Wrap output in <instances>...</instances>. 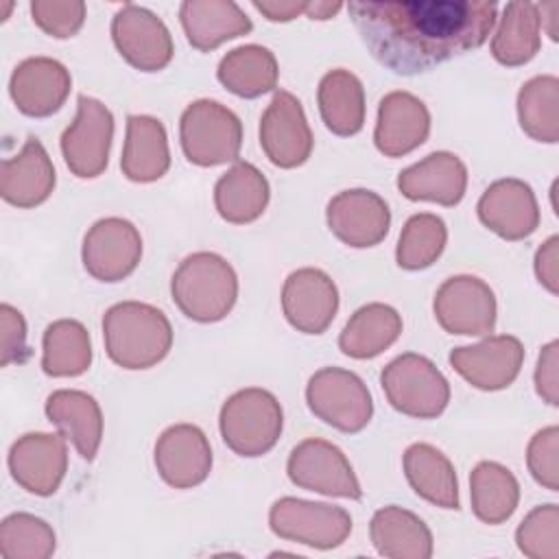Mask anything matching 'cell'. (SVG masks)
Returning a JSON list of instances; mask_svg holds the SVG:
<instances>
[{"label": "cell", "mask_w": 559, "mask_h": 559, "mask_svg": "<svg viewBox=\"0 0 559 559\" xmlns=\"http://www.w3.org/2000/svg\"><path fill=\"white\" fill-rule=\"evenodd\" d=\"M72 90L68 68L50 57H28L20 61L9 81L15 107L31 118H46L61 109Z\"/></svg>", "instance_id": "cell-21"}, {"label": "cell", "mask_w": 559, "mask_h": 559, "mask_svg": "<svg viewBox=\"0 0 559 559\" xmlns=\"http://www.w3.org/2000/svg\"><path fill=\"white\" fill-rule=\"evenodd\" d=\"M480 223L504 240H524L539 227L533 188L515 177L493 181L476 205Z\"/></svg>", "instance_id": "cell-20"}, {"label": "cell", "mask_w": 559, "mask_h": 559, "mask_svg": "<svg viewBox=\"0 0 559 559\" xmlns=\"http://www.w3.org/2000/svg\"><path fill=\"white\" fill-rule=\"evenodd\" d=\"M114 140V116L96 98L81 94L76 98L74 122L61 133V153L66 166L79 179H94L109 164Z\"/></svg>", "instance_id": "cell-9"}, {"label": "cell", "mask_w": 559, "mask_h": 559, "mask_svg": "<svg viewBox=\"0 0 559 559\" xmlns=\"http://www.w3.org/2000/svg\"><path fill=\"white\" fill-rule=\"evenodd\" d=\"M404 474L413 491L441 509H459V480L452 461L430 443L406 448Z\"/></svg>", "instance_id": "cell-30"}, {"label": "cell", "mask_w": 559, "mask_h": 559, "mask_svg": "<svg viewBox=\"0 0 559 559\" xmlns=\"http://www.w3.org/2000/svg\"><path fill=\"white\" fill-rule=\"evenodd\" d=\"M120 168L122 175L135 183H151L166 175L170 168V151L162 120L144 114L127 118Z\"/></svg>", "instance_id": "cell-27"}, {"label": "cell", "mask_w": 559, "mask_h": 559, "mask_svg": "<svg viewBox=\"0 0 559 559\" xmlns=\"http://www.w3.org/2000/svg\"><path fill=\"white\" fill-rule=\"evenodd\" d=\"M347 11L371 57L402 76L483 46L498 17L487 0H354Z\"/></svg>", "instance_id": "cell-1"}, {"label": "cell", "mask_w": 559, "mask_h": 559, "mask_svg": "<svg viewBox=\"0 0 559 559\" xmlns=\"http://www.w3.org/2000/svg\"><path fill=\"white\" fill-rule=\"evenodd\" d=\"M467 188V166L450 151H435L397 175V190L408 201H432L445 207L461 203Z\"/></svg>", "instance_id": "cell-23"}, {"label": "cell", "mask_w": 559, "mask_h": 559, "mask_svg": "<svg viewBox=\"0 0 559 559\" xmlns=\"http://www.w3.org/2000/svg\"><path fill=\"white\" fill-rule=\"evenodd\" d=\"M87 7L83 0H33V22L50 37L68 39L76 35L85 22Z\"/></svg>", "instance_id": "cell-41"}, {"label": "cell", "mask_w": 559, "mask_h": 559, "mask_svg": "<svg viewBox=\"0 0 559 559\" xmlns=\"http://www.w3.org/2000/svg\"><path fill=\"white\" fill-rule=\"evenodd\" d=\"M260 146L269 162L280 168L301 166L314 146L310 124L299 98L277 90L260 118Z\"/></svg>", "instance_id": "cell-14"}, {"label": "cell", "mask_w": 559, "mask_h": 559, "mask_svg": "<svg viewBox=\"0 0 559 559\" xmlns=\"http://www.w3.org/2000/svg\"><path fill=\"white\" fill-rule=\"evenodd\" d=\"M269 526L282 539L330 550L349 537L352 515L343 507L286 496L273 502Z\"/></svg>", "instance_id": "cell-8"}, {"label": "cell", "mask_w": 559, "mask_h": 559, "mask_svg": "<svg viewBox=\"0 0 559 559\" xmlns=\"http://www.w3.org/2000/svg\"><path fill=\"white\" fill-rule=\"evenodd\" d=\"M430 111L411 92H389L378 105L376 148L384 157H404L428 140Z\"/></svg>", "instance_id": "cell-22"}, {"label": "cell", "mask_w": 559, "mask_h": 559, "mask_svg": "<svg viewBox=\"0 0 559 559\" xmlns=\"http://www.w3.org/2000/svg\"><path fill=\"white\" fill-rule=\"evenodd\" d=\"M271 188L266 177L249 162H234L214 186V205L223 221L247 225L260 218L269 205Z\"/></svg>", "instance_id": "cell-29"}, {"label": "cell", "mask_w": 559, "mask_h": 559, "mask_svg": "<svg viewBox=\"0 0 559 559\" xmlns=\"http://www.w3.org/2000/svg\"><path fill=\"white\" fill-rule=\"evenodd\" d=\"M330 231L347 247L365 249L384 240L391 225L386 201L367 188L334 194L325 210Z\"/></svg>", "instance_id": "cell-16"}, {"label": "cell", "mask_w": 559, "mask_h": 559, "mask_svg": "<svg viewBox=\"0 0 559 559\" xmlns=\"http://www.w3.org/2000/svg\"><path fill=\"white\" fill-rule=\"evenodd\" d=\"M515 544L531 559H559V507L539 504L520 522Z\"/></svg>", "instance_id": "cell-40"}, {"label": "cell", "mask_w": 559, "mask_h": 559, "mask_svg": "<svg viewBox=\"0 0 559 559\" xmlns=\"http://www.w3.org/2000/svg\"><path fill=\"white\" fill-rule=\"evenodd\" d=\"M448 242V227L441 216L421 212L413 214L400 234L395 260L406 271L428 269L439 260Z\"/></svg>", "instance_id": "cell-38"}, {"label": "cell", "mask_w": 559, "mask_h": 559, "mask_svg": "<svg viewBox=\"0 0 559 559\" xmlns=\"http://www.w3.org/2000/svg\"><path fill=\"white\" fill-rule=\"evenodd\" d=\"M57 175L44 144L28 135L22 151L0 166V194L15 207H35L55 190Z\"/></svg>", "instance_id": "cell-24"}, {"label": "cell", "mask_w": 559, "mask_h": 559, "mask_svg": "<svg viewBox=\"0 0 559 559\" xmlns=\"http://www.w3.org/2000/svg\"><path fill=\"white\" fill-rule=\"evenodd\" d=\"M389 404L408 417L435 419L450 402V384L435 362L421 354L406 352L393 358L380 373Z\"/></svg>", "instance_id": "cell-6"}, {"label": "cell", "mask_w": 559, "mask_h": 559, "mask_svg": "<svg viewBox=\"0 0 559 559\" xmlns=\"http://www.w3.org/2000/svg\"><path fill=\"white\" fill-rule=\"evenodd\" d=\"M306 402L314 417L347 435L360 432L373 415L371 393L362 378L341 367H323L312 373Z\"/></svg>", "instance_id": "cell-7"}, {"label": "cell", "mask_w": 559, "mask_h": 559, "mask_svg": "<svg viewBox=\"0 0 559 559\" xmlns=\"http://www.w3.org/2000/svg\"><path fill=\"white\" fill-rule=\"evenodd\" d=\"M524 362V347L518 336L496 334L474 345L450 352L454 371L480 391H500L513 384Z\"/></svg>", "instance_id": "cell-15"}, {"label": "cell", "mask_w": 559, "mask_h": 559, "mask_svg": "<svg viewBox=\"0 0 559 559\" xmlns=\"http://www.w3.org/2000/svg\"><path fill=\"white\" fill-rule=\"evenodd\" d=\"M218 428L234 454L262 456L280 441L284 411L271 391L260 386L240 389L221 406Z\"/></svg>", "instance_id": "cell-4"}, {"label": "cell", "mask_w": 559, "mask_h": 559, "mask_svg": "<svg viewBox=\"0 0 559 559\" xmlns=\"http://www.w3.org/2000/svg\"><path fill=\"white\" fill-rule=\"evenodd\" d=\"M432 310L445 332L483 336L496 325L498 304L493 290L480 277L454 275L437 288Z\"/></svg>", "instance_id": "cell-11"}, {"label": "cell", "mask_w": 559, "mask_h": 559, "mask_svg": "<svg viewBox=\"0 0 559 559\" xmlns=\"http://www.w3.org/2000/svg\"><path fill=\"white\" fill-rule=\"evenodd\" d=\"M105 352L122 369H148L162 362L173 347L168 317L142 301H120L103 314Z\"/></svg>", "instance_id": "cell-2"}, {"label": "cell", "mask_w": 559, "mask_h": 559, "mask_svg": "<svg viewBox=\"0 0 559 559\" xmlns=\"http://www.w3.org/2000/svg\"><path fill=\"white\" fill-rule=\"evenodd\" d=\"M13 480L35 496H52L68 469V448L61 432H26L9 450Z\"/></svg>", "instance_id": "cell-17"}, {"label": "cell", "mask_w": 559, "mask_h": 559, "mask_svg": "<svg viewBox=\"0 0 559 559\" xmlns=\"http://www.w3.org/2000/svg\"><path fill=\"white\" fill-rule=\"evenodd\" d=\"M85 271L98 282H120L129 277L142 258V236L138 227L120 216L96 221L81 249Z\"/></svg>", "instance_id": "cell-13"}, {"label": "cell", "mask_w": 559, "mask_h": 559, "mask_svg": "<svg viewBox=\"0 0 559 559\" xmlns=\"http://www.w3.org/2000/svg\"><path fill=\"white\" fill-rule=\"evenodd\" d=\"M111 39L120 57L140 72L164 70L175 55L168 26L151 9L127 2L111 20Z\"/></svg>", "instance_id": "cell-12"}, {"label": "cell", "mask_w": 559, "mask_h": 559, "mask_svg": "<svg viewBox=\"0 0 559 559\" xmlns=\"http://www.w3.org/2000/svg\"><path fill=\"white\" fill-rule=\"evenodd\" d=\"M92 365L87 328L76 319L52 321L41 338V369L52 378H74Z\"/></svg>", "instance_id": "cell-36"}, {"label": "cell", "mask_w": 559, "mask_h": 559, "mask_svg": "<svg viewBox=\"0 0 559 559\" xmlns=\"http://www.w3.org/2000/svg\"><path fill=\"white\" fill-rule=\"evenodd\" d=\"M317 103L323 124L341 138L356 135L365 124V87L360 79L345 70L336 68L323 74L317 90Z\"/></svg>", "instance_id": "cell-31"}, {"label": "cell", "mask_w": 559, "mask_h": 559, "mask_svg": "<svg viewBox=\"0 0 559 559\" xmlns=\"http://www.w3.org/2000/svg\"><path fill=\"white\" fill-rule=\"evenodd\" d=\"M179 22L190 46L201 52H210L253 28L247 13L231 0H186L179 7Z\"/></svg>", "instance_id": "cell-25"}, {"label": "cell", "mask_w": 559, "mask_h": 559, "mask_svg": "<svg viewBox=\"0 0 559 559\" xmlns=\"http://www.w3.org/2000/svg\"><path fill=\"white\" fill-rule=\"evenodd\" d=\"M537 282L550 293H559V236H550L535 253Z\"/></svg>", "instance_id": "cell-45"}, {"label": "cell", "mask_w": 559, "mask_h": 559, "mask_svg": "<svg viewBox=\"0 0 559 559\" xmlns=\"http://www.w3.org/2000/svg\"><path fill=\"white\" fill-rule=\"evenodd\" d=\"M175 306L197 323L225 319L238 299L234 266L218 253L197 251L179 262L170 280Z\"/></svg>", "instance_id": "cell-3"}, {"label": "cell", "mask_w": 559, "mask_h": 559, "mask_svg": "<svg viewBox=\"0 0 559 559\" xmlns=\"http://www.w3.org/2000/svg\"><path fill=\"white\" fill-rule=\"evenodd\" d=\"M343 9L341 2H308L306 15L310 20H330L332 15H336Z\"/></svg>", "instance_id": "cell-47"}, {"label": "cell", "mask_w": 559, "mask_h": 559, "mask_svg": "<svg viewBox=\"0 0 559 559\" xmlns=\"http://www.w3.org/2000/svg\"><path fill=\"white\" fill-rule=\"evenodd\" d=\"M223 87L240 98H258L275 90L280 66L275 55L260 44H245L229 50L216 68Z\"/></svg>", "instance_id": "cell-33"}, {"label": "cell", "mask_w": 559, "mask_h": 559, "mask_svg": "<svg viewBox=\"0 0 559 559\" xmlns=\"http://www.w3.org/2000/svg\"><path fill=\"white\" fill-rule=\"evenodd\" d=\"M539 4L509 2L502 9L500 24L491 37V55L507 68L528 63L542 46Z\"/></svg>", "instance_id": "cell-34"}, {"label": "cell", "mask_w": 559, "mask_h": 559, "mask_svg": "<svg viewBox=\"0 0 559 559\" xmlns=\"http://www.w3.org/2000/svg\"><path fill=\"white\" fill-rule=\"evenodd\" d=\"M402 334V317L395 308L373 301L358 308L345 323L338 347L345 356L356 360L376 358L389 349Z\"/></svg>", "instance_id": "cell-32"}, {"label": "cell", "mask_w": 559, "mask_h": 559, "mask_svg": "<svg viewBox=\"0 0 559 559\" xmlns=\"http://www.w3.org/2000/svg\"><path fill=\"white\" fill-rule=\"evenodd\" d=\"M253 9H258L271 22H290L297 15L306 13L308 2L299 0H253Z\"/></svg>", "instance_id": "cell-46"}, {"label": "cell", "mask_w": 559, "mask_h": 559, "mask_svg": "<svg viewBox=\"0 0 559 559\" xmlns=\"http://www.w3.org/2000/svg\"><path fill=\"white\" fill-rule=\"evenodd\" d=\"M535 391L546 404H559V341H550L539 352L535 367Z\"/></svg>", "instance_id": "cell-44"}, {"label": "cell", "mask_w": 559, "mask_h": 559, "mask_svg": "<svg viewBox=\"0 0 559 559\" xmlns=\"http://www.w3.org/2000/svg\"><path fill=\"white\" fill-rule=\"evenodd\" d=\"M526 465L531 476L548 491L559 489V428L546 426L537 430L526 448Z\"/></svg>", "instance_id": "cell-42"}, {"label": "cell", "mask_w": 559, "mask_h": 559, "mask_svg": "<svg viewBox=\"0 0 559 559\" xmlns=\"http://www.w3.org/2000/svg\"><path fill=\"white\" fill-rule=\"evenodd\" d=\"M474 515L485 524H502L520 502V483L513 472L496 461H480L469 474Z\"/></svg>", "instance_id": "cell-35"}, {"label": "cell", "mask_w": 559, "mask_h": 559, "mask_svg": "<svg viewBox=\"0 0 559 559\" xmlns=\"http://www.w3.org/2000/svg\"><path fill=\"white\" fill-rule=\"evenodd\" d=\"M282 310L297 332L323 334L336 317L338 288L321 269H297L284 280Z\"/></svg>", "instance_id": "cell-18"}, {"label": "cell", "mask_w": 559, "mask_h": 559, "mask_svg": "<svg viewBox=\"0 0 559 559\" xmlns=\"http://www.w3.org/2000/svg\"><path fill=\"white\" fill-rule=\"evenodd\" d=\"M46 417L72 441L81 459L92 461L103 439V413L94 395L79 389L52 391L46 400Z\"/></svg>", "instance_id": "cell-26"}, {"label": "cell", "mask_w": 559, "mask_h": 559, "mask_svg": "<svg viewBox=\"0 0 559 559\" xmlns=\"http://www.w3.org/2000/svg\"><path fill=\"white\" fill-rule=\"evenodd\" d=\"M0 365L9 367L11 362H24L28 358L26 345V321L17 308L11 304L0 306Z\"/></svg>", "instance_id": "cell-43"}, {"label": "cell", "mask_w": 559, "mask_h": 559, "mask_svg": "<svg viewBox=\"0 0 559 559\" xmlns=\"http://www.w3.org/2000/svg\"><path fill=\"white\" fill-rule=\"evenodd\" d=\"M369 537L378 555L389 559H428L432 555V533L426 522L397 504L373 513Z\"/></svg>", "instance_id": "cell-28"}, {"label": "cell", "mask_w": 559, "mask_h": 559, "mask_svg": "<svg viewBox=\"0 0 559 559\" xmlns=\"http://www.w3.org/2000/svg\"><path fill=\"white\" fill-rule=\"evenodd\" d=\"M286 472L293 485L334 498L360 500L362 489L343 450L325 439H304L288 456Z\"/></svg>", "instance_id": "cell-10"}, {"label": "cell", "mask_w": 559, "mask_h": 559, "mask_svg": "<svg viewBox=\"0 0 559 559\" xmlns=\"http://www.w3.org/2000/svg\"><path fill=\"white\" fill-rule=\"evenodd\" d=\"M57 537L52 526L31 513H11L0 524V555L4 559H48Z\"/></svg>", "instance_id": "cell-39"}, {"label": "cell", "mask_w": 559, "mask_h": 559, "mask_svg": "<svg viewBox=\"0 0 559 559\" xmlns=\"http://www.w3.org/2000/svg\"><path fill=\"white\" fill-rule=\"evenodd\" d=\"M518 120L522 131L546 144L559 142V79L539 74L518 92Z\"/></svg>", "instance_id": "cell-37"}, {"label": "cell", "mask_w": 559, "mask_h": 559, "mask_svg": "<svg viewBox=\"0 0 559 559\" xmlns=\"http://www.w3.org/2000/svg\"><path fill=\"white\" fill-rule=\"evenodd\" d=\"M179 140L190 164L210 168L236 162L242 146V122L227 105L199 98L181 114Z\"/></svg>", "instance_id": "cell-5"}, {"label": "cell", "mask_w": 559, "mask_h": 559, "mask_svg": "<svg viewBox=\"0 0 559 559\" xmlns=\"http://www.w3.org/2000/svg\"><path fill=\"white\" fill-rule=\"evenodd\" d=\"M155 467L162 480L175 489L201 485L212 469V448L194 424L168 426L155 443Z\"/></svg>", "instance_id": "cell-19"}]
</instances>
